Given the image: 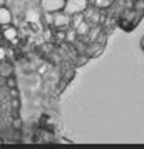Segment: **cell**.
<instances>
[{"mask_svg":"<svg viewBox=\"0 0 144 149\" xmlns=\"http://www.w3.org/2000/svg\"><path fill=\"white\" fill-rule=\"evenodd\" d=\"M5 59H7V50H5V47L0 45V62L5 61Z\"/></svg>","mask_w":144,"mask_h":149,"instance_id":"10","label":"cell"},{"mask_svg":"<svg viewBox=\"0 0 144 149\" xmlns=\"http://www.w3.org/2000/svg\"><path fill=\"white\" fill-rule=\"evenodd\" d=\"M141 49L144 50V35H143V39H141Z\"/></svg>","mask_w":144,"mask_h":149,"instance_id":"13","label":"cell"},{"mask_svg":"<svg viewBox=\"0 0 144 149\" xmlns=\"http://www.w3.org/2000/svg\"><path fill=\"white\" fill-rule=\"evenodd\" d=\"M89 32V24L87 22H84V20H79L76 24V34L77 35H86Z\"/></svg>","mask_w":144,"mask_h":149,"instance_id":"7","label":"cell"},{"mask_svg":"<svg viewBox=\"0 0 144 149\" xmlns=\"http://www.w3.org/2000/svg\"><path fill=\"white\" fill-rule=\"evenodd\" d=\"M7 86H8V89H10V87H15V86H17V82H15L14 75H10V77H7Z\"/></svg>","mask_w":144,"mask_h":149,"instance_id":"9","label":"cell"},{"mask_svg":"<svg viewBox=\"0 0 144 149\" xmlns=\"http://www.w3.org/2000/svg\"><path fill=\"white\" fill-rule=\"evenodd\" d=\"M2 5H7V0H0V7Z\"/></svg>","mask_w":144,"mask_h":149,"instance_id":"12","label":"cell"},{"mask_svg":"<svg viewBox=\"0 0 144 149\" xmlns=\"http://www.w3.org/2000/svg\"><path fill=\"white\" fill-rule=\"evenodd\" d=\"M89 7V0H64L62 10L69 15H82Z\"/></svg>","mask_w":144,"mask_h":149,"instance_id":"1","label":"cell"},{"mask_svg":"<svg viewBox=\"0 0 144 149\" xmlns=\"http://www.w3.org/2000/svg\"><path fill=\"white\" fill-rule=\"evenodd\" d=\"M0 75H2V77H5V79L10 77V75H14V65H12L7 59L0 62Z\"/></svg>","mask_w":144,"mask_h":149,"instance_id":"6","label":"cell"},{"mask_svg":"<svg viewBox=\"0 0 144 149\" xmlns=\"http://www.w3.org/2000/svg\"><path fill=\"white\" fill-rule=\"evenodd\" d=\"M52 25L55 29H67L70 24H72V15L65 14L64 10H57L52 14Z\"/></svg>","mask_w":144,"mask_h":149,"instance_id":"2","label":"cell"},{"mask_svg":"<svg viewBox=\"0 0 144 149\" xmlns=\"http://www.w3.org/2000/svg\"><path fill=\"white\" fill-rule=\"evenodd\" d=\"M10 95H12L14 99H17V97H19V91H17L15 87H10Z\"/></svg>","mask_w":144,"mask_h":149,"instance_id":"11","label":"cell"},{"mask_svg":"<svg viewBox=\"0 0 144 149\" xmlns=\"http://www.w3.org/2000/svg\"><path fill=\"white\" fill-rule=\"evenodd\" d=\"M14 22V15H12V10L5 5L0 7V27H5V25H10Z\"/></svg>","mask_w":144,"mask_h":149,"instance_id":"4","label":"cell"},{"mask_svg":"<svg viewBox=\"0 0 144 149\" xmlns=\"http://www.w3.org/2000/svg\"><path fill=\"white\" fill-rule=\"evenodd\" d=\"M114 0H89V3H92L96 8H107L112 5Z\"/></svg>","mask_w":144,"mask_h":149,"instance_id":"8","label":"cell"},{"mask_svg":"<svg viewBox=\"0 0 144 149\" xmlns=\"http://www.w3.org/2000/svg\"><path fill=\"white\" fill-rule=\"evenodd\" d=\"M40 5L45 14H54L57 10H62L64 0H40Z\"/></svg>","mask_w":144,"mask_h":149,"instance_id":"3","label":"cell"},{"mask_svg":"<svg viewBox=\"0 0 144 149\" xmlns=\"http://www.w3.org/2000/svg\"><path fill=\"white\" fill-rule=\"evenodd\" d=\"M2 29V37L8 42H14L17 39V35H19V30L10 24V25H5V27H0Z\"/></svg>","mask_w":144,"mask_h":149,"instance_id":"5","label":"cell"},{"mask_svg":"<svg viewBox=\"0 0 144 149\" xmlns=\"http://www.w3.org/2000/svg\"><path fill=\"white\" fill-rule=\"evenodd\" d=\"M0 144H2V139H0Z\"/></svg>","mask_w":144,"mask_h":149,"instance_id":"14","label":"cell"}]
</instances>
